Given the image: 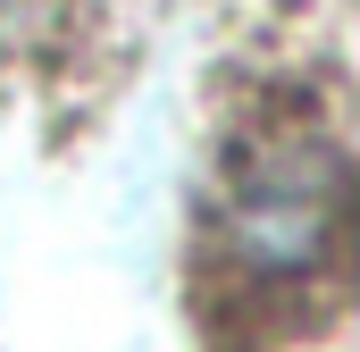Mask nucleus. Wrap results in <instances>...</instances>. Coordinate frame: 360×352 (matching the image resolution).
I'll return each mask as SVG.
<instances>
[{
	"instance_id": "f257e3e1",
	"label": "nucleus",
	"mask_w": 360,
	"mask_h": 352,
	"mask_svg": "<svg viewBox=\"0 0 360 352\" xmlns=\"http://www.w3.org/2000/svg\"><path fill=\"white\" fill-rule=\"evenodd\" d=\"M335 201H344V160L310 134H285L252 151L226 184V260L252 277H302L335 244Z\"/></svg>"
}]
</instances>
